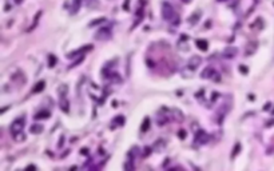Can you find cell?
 Returning <instances> with one entry per match:
<instances>
[{"label": "cell", "instance_id": "1", "mask_svg": "<svg viewBox=\"0 0 274 171\" xmlns=\"http://www.w3.org/2000/svg\"><path fill=\"white\" fill-rule=\"evenodd\" d=\"M162 16H163L164 20L170 21V23L173 21L175 26H178V24H179V17H178V15H177L175 10H174V7L171 4H169V3H166V2L162 4Z\"/></svg>", "mask_w": 274, "mask_h": 171}, {"label": "cell", "instance_id": "2", "mask_svg": "<svg viewBox=\"0 0 274 171\" xmlns=\"http://www.w3.org/2000/svg\"><path fill=\"white\" fill-rule=\"evenodd\" d=\"M24 123H26V119H24V118H18V119H15L14 122H12L11 127H10V131L12 134V136H16L18 134L23 132Z\"/></svg>", "mask_w": 274, "mask_h": 171}, {"label": "cell", "instance_id": "3", "mask_svg": "<svg viewBox=\"0 0 274 171\" xmlns=\"http://www.w3.org/2000/svg\"><path fill=\"white\" fill-rule=\"evenodd\" d=\"M201 78L202 79H211V80H215V82H219V74L214 70L213 67H206L201 74Z\"/></svg>", "mask_w": 274, "mask_h": 171}, {"label": "cell", "instance_id": "4", "mask_svg": "<svg viewBox=\"0 0 274 171\" xmlns=\"http://www.w3.org/2000/svg\"><path fill=\"white\" fill-rule=\"evenodd\" d=\"M111 36H113V33H111L110 27H103V28H100L95 33L94 38L96 40H107V39H111Z\"/></svg>", "mask_w": 274, "mask_h": 171}, {"label": "cell", "instance_id": "5", "mask_svg": "<svg viewBox=\"0 0 274 171\" xmlns=\"http://www.w3.org/2000/svg\"><path fill=\"white\" fill-rule=\"evenodd\" d=\"M195 142H197L198 144H205V143L209 142V135L205 131L199 130L197 132V135H195Z\"/></svg>", "mask_w": 274, "mask_h": 171}, {"label": "cell", "instance_id": "6", "mask_svg": "<svg viewBox=\"0 0 274 171\" xmlns=\"http://www.w3.org/2000/svg\"><path fill=\"white\" fill-rule=\"evenodd\" d=\"M201 63H202V59L199 56H197V55H194V56H191V58H190V60H189V68L194 71L195 68L199 67V64H201Z\"/></svg>", "mask_w": 274, "mask_h": 171}, {"label": "cell", "instance_id": "7", "mask_svg": "<svg viewBox=\"0 0 274 171\" xmlns=\"http://www.w3.org/2000/svg\"><path fill=\"white\" fill-rule=\"evenodd\" d=\"M238 54V48H235V47H226L225 49H223V56L227 58V59H231V58H234L235 55Z\"/></svg>", "mask_w": 274, "mask_h": 171}, {"label": "cell", "instance_id": "8", "mask_svg": "<svg viewBox=\"0 0 274 171\" xmlns=\"http://www.w3.org/2000/svg\"><path fill=\"white\" fill-rule=\"evenodd\" d=\"M255 49H257V43L255 42H250L246 44L245 47V55H247V56H250V55H253L255 52Z\"/></svg>", "mask_w": 274, "mask_h": 171}, {"label": "cell", "instance_id": "9", "mask_svg": "<svg viewBox=\"0 0 274 171\" xmlns=\"http://www.w3.org/2000/svg\"><path fill=\"white\" fill-rule=\"evenodd\" d=\"M91 48H92L91 46H87V47H82V48L76 49V51H72V52H70V54L67 55V58H68V59H72V58L78 56V55H80V52H87V51H88V49H91Z\"/></svg>", "mask_w": 274, "mask_h": 171}, {"label": "cell", "instance_id": "10", "mask_svg": "<svg viewBox=\"0 0 274 171\" xmlns=\"http://www.w3.org/2000/svg\"><path fill=\"white\" fill-rule=\"evenodd\" d=\"M199 19H201V11H197V12H194V14H193L191 16L189 17V23L194 26V24H197L198 21H199Z\"/></svg>", "mask_w": 274, "mask_h": 171}, {"label": "cell", "instance_id": "11", "mask_svg": "<svg viewBox=\"0 0 274 171\" xmlns=\"http://www.w3.org/2000/svg\"><path fill=\"white\" fill-rule=\"evenodd\" d=\"M195 44H197V47L201 49V51H207V48H209V43L203 39H198L197 42H195Z\"/></svg>", "mask_w": 274, "mask_h": 171}, {"label": "cell", "instance_id": "12", "mask_svg": "<svg viewBox=\"0 0 274 171\" xmlns=\"http://www.w3.org/2000/svg\"><path fill=\"white\" fill-rule=\"evenodd\" d=\"M44 86H46V82L44 80H40V82L36 83V86L32 88V92L33 94H38V92L43 91V90H44Z\"/></svg>", "mask_w": 274, "mask_h": 171}, {"label": "cell", "instance_id": "13", "mask_svg": "<svg viewBox=\"0 0 274 171\" xmlns=\"http://www.w3.org/2000/svg\"><path fill=\"white\" fill-rule=\"evenodd\" d=\"M107 79L111 80V82H114V83H120V82H122V79H120V76H119V74H116V72L108 74V75H107Z\"/></svg>", "mask_w": 274, "mask_h": 171}, {"label": "cell", "instance_id": "14", "mask_svg": "<svg viewBox=\"0 0 274 171\" xmlns=\"http://www.w3.org/2000/svg\"><path fill=\"white\" fill-rule=\"evenodd\" d=\"M30 132H31V134H35V135H38V134H42V132H43V126H40V124H33V126H31Z\"/></svg>", "mask_w": 274, "mask_h": 171}, {"label": "cell", "instance_id": "15", "mask_svg": "<svg viewBox=\"0 0 274 171\" xmlns=\"http://www.w3.org/2000/svg\"><path fill=\"white\" fill-rule=\"evenodd\" d=\"M49 111H47V110H44V111H40V112H38L35 115V119H38V120H40V119H47V118H49Z\"/></svg>", "mask_w": 274, "mask_h": 171}, {"label": "cell", "instance_id": "16", "mask_svg": "<svg viewBox=\"0 0 274 171\" xmlns=\"http://www.w3.org/2000/svg\"><path fill=\"white\" fill-rule=\"evenodd\" d=\"M60 108L64 112H68V100L64 96H60Z\"/></svg>", "mask_w": 274, "mask_h": 171}, {"label": "cell", "instance_id": "17", "mask_svg": "<svg viewBox=\"0 0 274 171\" xmlns=\"http://www.w3.org/2000/svg\"><path fill=\"white\" fill-rule=\"evenodd\" d=\"M150 119L148 118H145V120H143V123H142V126H141V130H142V132H146L148 128H150Z\"/></svg>", "mask_w": 274, "mask_h": 171}, {"label": "cell", "instance_id": "18", "mask_svg": "<svg viewBox=\"0 0 274 171\" xmlns=\"http://www.w3.org/2000/svg\"><path fill=\"white\" fill-rule=\"evenodd\" d=\"M239 150H241V144L239 143H237V144L234 146V148H233V152H231V159H234V157L239 152Z\"/></svg>", "mask_w": 274, "mask_h": 171}, {"label": "cell", "instance_id": "19", "mask_svg": "<svg viewBox=\"0 0 274 171\" xmlns=\"http://www.w3.org/2000/svg\"><path fill=\"white\" fill-rule=\"evenodd\" d=\"M55 64H56V58H55L54 55H49V56H48V66L54 67Z\"/></svg>", "mask_w": 274, "mask_h": 171}, {"label": "cell", "instance_id": "20", "mask_svg": "<svg viewBox=\"0 0 274 171\" xmlns=\"http://www.w3.org/2000/svg\"><path fill=\"white\" fill-rule=\"evenodd\" d=\"M255 21H257V23H254V24H253V26H251V27H253V28H255V27H257L258 30H260V28H262V26H263V20H262V19H261V17H260V19H257Z\"/></svg>", "mask_w": 274, "mask_h": 171}, {"label": "cell", "instance_id": "21", "mask_svg": "<svg viewBox=\"0 0 274 171\" xmlns=\"http://www.w3.org/2000/svg\"><path fill=\"white\" fill-rule=\"evenodd\" d=\"M115 123L118 124V126H122V124L124 123V116H122V115H119V116H116L115 118V120H114Z\"/></svg>", "mask_w": 274, "mask_h": 171}, {"label": "cell", "instance_id": "22", "mask_svg": "<svg viewBox=\"0 0 274 171\" xmlns=\"http://www.w3.org/2000/svg\"><path fill=\"white\" fill-rule=\"evenodd\" d=\"M106 19L104 17H99V19H95V20H92V23H90V27H94L95 24H100V23H103Z\"/></svg>", "mask_w": 274, "mask_h": 171}, {"label": "cell", "instance_id": "23", "mask_svg": "<svg viewBox=\"0 0 274 171\" xmlns=\"http://www.w3.org/2000/svg\"><path fill=\"white\" fill-rule=\"evenodd\" d=\"M164 146H166V143H164V141H162V142H161V141H158V142L154 144V147H155V148L158 147V148H161V150H162V148H164Z\"/></svg>", "mask_w": 274, "mask_h": 171}, {"label": "cell", "instance_id": "24", "mask_svg": "<svg viewBox=\"0 0 274 171\" xmlns=\"http://www.w3.org/2000/svg\"><path fill=\"white\" fill-rule=\"evenodd\" d=\"M131 162H132V159L130 162H127V163L124 164V169H126V170H134V164L131 163Z\"/></svg>", "mask_w": 274, "mask_h": 171}, {"label": "cell", "instance_id": "25", "mask_svg": "<svg viewBox=\"0 0 274 171\" xmlns=\"http://www.w3.org/2000/svg\"><path fill=\"white\" fill-rule=\"evenodd\" d=\"M186 135H187V132H186L185 130H179V131H178V136H179L180 139H185Z\"/></svg>", "mask_w": 274, "mask_h": 171}, {"label": "cell", "instance_id": "26", "mask_svg": "<svg viewBox=\"0 0 274 171\" xmlns=\"http://www.w3.org/2000/svg\"><path fill=\"white\" fill-rule=\"evenodd\" d=\"M129 8H130V0H124V3H123V10H124V11H129Z\"/></svg>", "mask_w": 274, "mask_h": 171}, {"label": "cell", "instance_id": "27", "mask_svg": "<svg viewBox=\"0 0 274 171\" xmlns=\"http://www.w3.org/2000/svg\"><path fill=\"white\" fill-rule=\"evenodd\" d=\"M148 154H151V147H145V152H143V157H147Z\"/></svg>", "mask_w": 274, "mask_h": 171}, {"label": "cell", "instance_id": "28", "mask_svg": "<svg viewBox=\"0 0 274 171\" xmlns=\"http://www.w3.org/2000/svg\"><path fill=\"white\" fill-rule=\"evenodd\" d=\"M239 71H241L242 74H245V75H246L249 70H247V67H245V66H239Z\"/></svg>", "mask_w": 274, "mask_h": 171}, {"label": "cell", "instance_id": "29", "mask_svg": "<svg viewBox=\"0 0 274 171\" xmlns=\"http://www.w3.org/2000/svg\"><path fill=\"white\" fill-rule=\"evenodd\" d=\"M82 60H83V56H80V58H79V59H78V60H76V62H74V64H71V66H70V68H72L74 66H78V64H79V63H80V62H82Z\"/></svg>", "mask_w": 274, "mask_h": 171}, {"label": "cell", "instance_id": "30", "mask_svg": "<svg viewBox=\"0 0 274 171\" xmlns=\"http://www.w3.org/2000/svg\"><path fill=\"white\" fill-rule=\"evenodd\" d=\"M80 154H83V155H87V154H88V148H82V151H80Z\"/></svg>", "mask_w": 274, "mask_h": 171}, {"label": "cell", "instance_id": "31", "mask_svg": "<svg viewBox=\"0 0 274 171\" xmlns=\"http://www.w3.org/2000/svg\"><path fill=\"white\" fill-rule=\"evenodd\" d=\"M63 141H64V136H60V142H59V147H62V146H63Z\"/></svg>", "mask_w": 274, "mask_h": 171}, {"label": "cell", "instance_id": "32", "mask_svg": "<svg viewBox=\"0 0 274 171\" xmlns=\"http://www.w3.org/2000/svg\"><path fill=\"white\" fill-rule=\"evenodd\" d=\"M27 169H32V170H35V169H36V167H35V166H33V164H30V166H27Z\"/></svg>", "mask_w": 274, "mask_h": 171}, {"label": "cell", "instance_id": "33", "mask_svg": "<svg viewBox=\"0 0 274 171\" xmlns=\"http://www.w3.org/2000/svg\"><path fill=\"white\" fill-rule=\"evenodd\" d=\"M269 103H267V104H265V107H263V110H269Z\"/></svg>", "mask_w": 274, "mask_h": 171}, {"label": "cell", "instance_id": "34", "mask_svg": "<svg viewBox=\"0 0 274 171\" xmlns=\"http://www.w3.org/2000/svg\"><path fill=\"white\" fill-rule=\"evenodd\" d=\"M182 2H183V3H186V4H187V3H190V2H191V0H182Z\"/></svg>", "mask_w": 274, "mask_h": 171}, {"label": "cell", "instance_id": "35", "mask_svg": "<svg viewBox=\"0 0 274 171\" xmlns=\"http://www.w3.org/2000/svg\"><path fill=\"white\" fill-rule=\"evenodd\" d=\"M16 3H18V4H19V3H20V0H16Z\"/></svg>", "mask_w": 274, "mask_h": 171}, {"label": "cell", "instance_id": "36", "mask_svg": "<svg viewBox=\"0 0 274 171\" xmlns=\"http://www.w3.org/2000/svg\"><path fill=\"white\" fill-rule=\"evenodd\" d=\"M219 2H227V0H219Z\"/></svg>", "mask_w": 274, "mask_h": 171}]
</instances>
